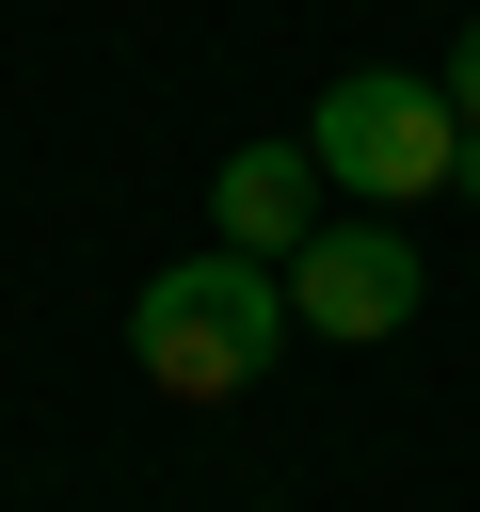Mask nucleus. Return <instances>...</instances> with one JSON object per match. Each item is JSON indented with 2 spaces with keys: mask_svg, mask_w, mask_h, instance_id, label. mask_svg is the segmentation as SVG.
Here are the masks:
<instances>
[{
  "mask_svg": "<svg viewBox=\"0 0 480 512\" xmlns=\"http://www.w3.org/2000/svg\"><path fill=\"white\" fill-rule=\"evenodd\" d=\"M272 352H288V272L240 256V240H208V256H176V272L128 288V368L160 400H256Z\"/></svg>",
  "mask_w": 480,
  "mask_h": 512,
  "instance_id": "1",
  "label": "nucleus"
},
{
  "mask_svg": "<svg viewBox=\"0 0 480 512\" xmlns=\"http://www.w3.org/2000/svg\"><path fill=\"white\" fill-rule=\"evenodd\" d=\"M304 144H320V176H336L352 208H416V192H448L464 112H448V80H416V64H352V80H320Z\"/></svg>",
  "mask_w": 480,
  "mask_h": 512,
  "instance_id": "2",
  "label": "nucleus"
},
{
  "mask_svg": "<svg viewBox=\"0 0 480 512\" xmlns=\"http://www.w3.org/2000/svg\"><path fill=\"white\" fill-rule=\"evenodd\" d=\"M416 304H432V256H416L400 224H336V208H320V240L288 256V336L368 352V336H400Z\"/></svg>",
  "mask_w": 480,
  "mask_h": 512,
  "instance_id": "3",
  "label": "nucleus"
},
{
  "mask_svg": "<svg viewBox=\"0 0 480 512\" xmlns=\"http://www.w3.org/2000/svg\"><path fill=\"white\" fill-rule=\"evenodd\" d=\"M320 192H336V176H320L304 128H288V144H224V176H208V240H240V256L288 272V256L320 240Z\"/></svg>",
  "mask_w": 480,
  "mask_h": 512,
  "instance_id": "4",
  "label": "nucleus"
},
{
  "mask_svg": "<svg viewBox=\"0 0 480 512\" xmlns=\"http://www.w3.org/2000/svg\"><path fill=\"white\" fill-rule=\"evenodd\" d=\"M448 112H464V128H480V16H464V32H448Z\"/></svg>",
  "mask_w": 480,
  "mask_h": 512,
  "instance_id": "5",
  "label": "nucleus"
},
{
  "mask_svg": "<svg viewBox=\"0 0 480 512\" xmlns=\"http://www.w3.org/2000/svg\"><path fill=\"white\" fill-rule=\"evenodd\" d=\"M448 192H480V128H464V160H448Z\"/></svg>",
  "mask_w": 480,
  "mask_h": 512,
  "instance_id": "6",
  "label": "nucleus"
}]
</instances>
